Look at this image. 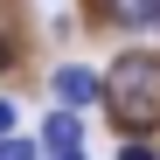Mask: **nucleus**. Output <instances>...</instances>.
<instances>
[{"mask_svg":"<svg viewBox=\"0 0 160 160\" xmlns=\"http://www.w3.org/2000/svg\"><path fill=\"white\" fill-rule=\"evenodd\" d=\"M104 112L118 132H160V56L132 49L104 70Z\"/></svg>","mask_w":160,"mask_h":160,"instance_id":"obj_1","label":"nucleus"},{"mask_svg":"<svg viewBox=\"0 0 160 160\" xmlns=\"http://www.w3.org/2000/svg\"><path fill=\"white\" fill-rule=\"evenodd\" d=\"M49 91H56V104H104V77L98 70H84V63H63L56 77H49Z\"/></svg>","mask_w":160,"mask_h":160,"instance_id":"obj_2","label":"nucleus"},{"mask_svg":"<svg viewBox=\"0 0 160 160\" xmlns=\"http://www.w3.org/2000/svg\"><path fill=\"white\" fill-rule=\"evenodd\" d=\"M42 153H84V118H77V104H56V112L42 118Z\"/></svg>","mask_w":160,"mask_h":160,"instance_id":"obj_3","label":"nucleus"},{"mask_svg":"<svg viewBox=\"0 0 160 160\" xmlns=\"http://www.w3.org/2000/svg\"><path fill=\"white\" fill-rule=\"evenodd\" d=\"M98 14L112 28H153V0H98Z\"/></svg>","mask_w":160,"mask_h":160,"instance_id":"obj_4","label":"nucleus"},{"mask_svg":"<svg viewBox=\"0 0 160 160\" xmlns=\"http://www.w3.org/2000/svg\"><path fill=\"white\" fill-rule=\"evenodd\" d=\"M0 160H42V146H35V139H14V132H7V139H0Z\"/></svg>","mask_w":160,"mask_h":160,"instance_id":"obj_5","label":"nucleus"},{"mask_svg":"<svg viewBox=\"0 0 160 160\" xmlns=\"http://www.w3.org/2000/svg\"><path fill=\"white\" fill-rule=\"evenodd\" d=\"M118 160H160V146H146V139H125V146H118Z\"/></svg>","mask_w":160,"mask_h":160,"instance_id":"obj_6","label":"nucleus"},{"mask_svg":"<svg viewBox=\"0 0 160 160\" xmlns=\"http://www.w3.org/2000/svg\"><path fill=\"white\" fill-rule=\"evenodd\" d=\"M7 132H14V104L0 98V139H7Z\"/></svg>","mask_w":160,"mask_h":160,"instance_id":"obj_7","label":"nucleus"},{"mask_svg":"<svg viewBox=\"0 0 160 160\" xmlns=\"http://www.w3.org/2000/svg\"><path fill=\"white\" fill-rule=\"evenodd\" d=\"M7 56H14V49H7V35H0V70H7Z\"/></svg>","mask_w":160,"mask_h":160,"instance_id":"obj_8","label":"nucleus"},{"mask_svg":"<svg viewBox=\"0 0 160 160\" xmlns=\"http://www.w3.org/2000/svg\"><path fill=\"white\" fill-rule=\"evenodd\" d=\"M49 160H84V153H49Z\"/></svg>","mask_w":160,"mask_h":160,"instance_id":"obj_9","label":"nucleus"},{"mask_svg":"<svg viewBox=\"0 0 160 160\" xmlns=\"http://www.w3.org/2000/svg\"><path fill=\"white\" fill-rule=\"evenodd\" d=\"M153 28H160V0H153Z\"/></svg>","mask_w":160,"mask_h":160,"instance_id":"obj_10","label":"nucleus"}]
</instances>
